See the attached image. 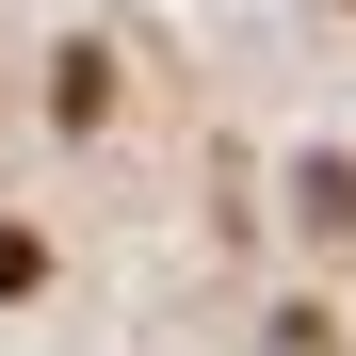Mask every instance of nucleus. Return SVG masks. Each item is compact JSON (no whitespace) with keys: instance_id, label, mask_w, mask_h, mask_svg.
<instances>
[{"instance_id":"1","label":"nucleus","mask_w":356,"mask_h":356,"mask_svg":"<svg viewBox=\"0 0 356 356\" xmlns=\"http://www.w3.org/2000/svg\"><path fill=\"white\" fill-rule=\"evenodd\" d=\"M33 275H49V243H33V227H0V308H33Z\"/></svg>"}]
</instances>
